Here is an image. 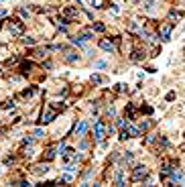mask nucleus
<instances>
[{"instance_id":"1","label":"nucleus","mask_w":185,"mask_h":187,"mask_svg":"<svg viewBox=\"0 0 185 187\" xmlns=\"http://www.w3.org/2000/svg\"><path fill=\"white\" fill-rule=\"evenodd\" d=\"M59 110H63V104H49L47 108L43 110V114H41V120H39V122L41 124H49L55 116H57Z\"/></svg>"},{"instance_id":"2","label":"nucleus","mask_w":185,"mask_h":187,"mask_svg":"<svg viewBox=\"0 0 185 187\" xmlns=\"http://www.w3.org/2000/svg\"><path fill=\"white\" fill-rule=\"evenodd\" d=\"M106 132H108L106 122H104V120H98V122L94 124V138H96V143H104Z\"/></svg>"},{"instance_id":"3","label":"nucleus","mask_w":185,"mask_h":187,"mask_svg":"<svg viewBox=\"0 0 185 187\" xmlns=\"http://www.w3.org/2000/svg\"><path fill=\"white\" fill-rule=\"evenodd\" d=\"M146 175H149V169H146L145 165H138V167H134L130 179H132L134 183H138V181H142V179H146Z\"/></svg>"},{"instance_id":"4","label":"nucleus","mask_w":185,"mask_h":187,"mask_svg":"<svg viewBox=\"0 0 185 187\" xmlns=\"http://www.w3.org/2000/svg\"><path fill=\"white\" fill-rule=\"evenodd\" d=\"M171 31H173V23H163V25L159 27V35H161L163 43H167V41L171 39Z\"/></svg>"},{"instance_id":"5","label":"nucleus","mask_w":185,"mask_h":187,"mask_svg":"<svg viewBox=\"0 0 185 187\" xmlns=\"http://www.w3.org/2000/svg\"><path fill=\"white\" fill-rule=\"evenodd\" d=\"M169 183H177V185H185V173L179 169H173L169 175Z\"/></svg>"},{"instance_id":"6","label":"nucleus","mask_w":185,"mask_h":187,"mask_svg":"<svg viewBox=\"0 0 185 187\" xmlns=\"http://www.w3.org/2000/svg\"><path fill=\"white\" fill-rule=\"evenodd\" d=\"M8 31L12 35H23V31H24V25L20 23L19 19H12V20H8Z\"/></svg>"},{"instance_id":"7","label":"nucleus","mask_w":185,"mask_h":187,"mask_svg":"<svg viewBox=\"0 0 185 187\" xmlns=\"http://www.w3.org/2000/svg\"><path fill=\"white\" fill-rule=\"evenodd\" d=\"M88 128H90V124L86 122V120H79V122L75 124V136H83V134L88 132Z\"/></svg>"},{"instance_id":"8","label":"nucleus","mask_w":185,"mask_h":187,"mask_svg":"<svg viewBox=\"0 0 185 187\" xmlns=\"http://www.w3.org/2000/svg\"><path fill=\"white\" fill-rule=\"evenodd\" d=\"M63 16H65V19H69V20H78V19H79V10L69 6V8L63 10Z\"/></svg>"},{"instance_id":"9","label":"nucleus","mask_w":185,"mask_h":187,"mask_svg":"<svg viewBox=\"0 0 185 187\" xmlns=\"http://www.w3.org/2000/svg\"><path fill=\"white\" fill-rule=\"evenodd\" d=\"M79 155L75 153V151H71V148H65V153H63V161L65 163H71V161H78Z\"/></svg>"},{"instance_id":"10","label":"nucleus","mask_w":185,"mask_h":187,"mask_svg":"<svg viewBox=\"0 0 185 187\" xmlns=\"http://www.w3.org/2000/svg\"><path fill=\"white\" fill-rule=\"evenodd\" d=\"M33 173L35 175H45V173H49V161L41 163V165H37V167H33Z\"/></svg>"},{"instance_id":"11","label":"nucleus","mask_w":185,"mask_h":187,"mask_svg":"<svg viewBox=\"0 0 185 187\" xmlns=\"http://www.w3.org/2000/svg\"><path fill=\"white\" fill-rule=\"evenodd\" d=\"M65 61H67V63H78V61H79V55L75 53V51L67 49V51H65Z\"/></svg>"},{"instance_id":"12","label":"nucleus","mask_w":185,"mask_h":187,"mask_svg":"<svg viewBox=\"0 0 185 187\" xmlns=\"http://www.w3.org/2000/svg\"><path fill=\"white\" fill-rule=\"evenodd\" d=\"M100 47H102L104 51H110V53H112V51H116V47H114V41H108V39H102V41H100Z\"/></svg>"},{"instance_id":"13","label":"nucleus","mask_w":185,"mask_h":187,"mask_svg":"<svg viewBox=\"0 0 185 187\" xmlns=\"http://www.w3.org/2000/svg\"><path fill=\"white\" fill-rule=\"evenodd\" d=\"M145 57H146V53H145V51H132V57H130V59L132 61H142V59H145Z\"/></svg>"},{"instance_id":"14","label":"nucleus","mask_w":185,"mask_h":187,"mask_svg":"<svg viewBox=\"0 0 185 187\" xmlns=\"http://www.w3.org/2000/svg\"><path fill=\"white\" fill-rule=\"evenodd\" d=\"M126 130H128V134H130V138H137V136H141V128H137V126H126Z\"/></svg>"},{"instance_id":"15","label":"nucleus","mask_w":185,"mask_h":187,"mask_svg":"<svg viewBox=\"0 0 185 187\" xmlns=\"http://www.w3.org/2000/svg\"><path fill=\"white\" fill-rule=\"evenodd\" d=\"M31 69H33V63H31V61H29V63L24 61V63L20 65V71H23V75H29V73H31Z\"/></svg>"},{"instance_id":"16","label":"nucleus","mask_w":185,"mask_h":187,"mask_svg":"<svg viewBox=\"0 0 185 187\" xmlns=\"http://www.w3.org/2000/svg\"><path fill=\"white\" fill-rule=\"evenodd\" d=\"M126 114H128V120H132V118H134V114H137V108H134L132 104H128V106H126Z\"/></svg>"},{"instance_id":"17","label":"nucleus","mask_w":185,"mask_h":187,"mask_svg":"<svg viewBox=\"0 0 185 187\" xmlns=\"http://www.w3.org/2000/svg\"><path fill=\"white\" fill-rule=\"evenodd\" d=\"M55 148H57V147H51L47 151V155H45V159H47V161H53V159H55V155H57V153H55Z\"/></svg>"},{"instance_id":"18","label":"nucleus","mask_w":185,"mask_h":187,"mask_svg":"<svg viewBox=\"0 0 185 187\" xmlns=\"http://www.w3.org/2000/svg\"><path fill=\"white\" fill-rule=\"evenodd\" d=\"M35 92H37V89H35V88H29V89H24V92L20 94V98H31V96H33Z\"/></svg>"},{"instance_id":"19","label":"nucleus","mask_w":185,"mask_h":187,"mask_svg":"<svg viewBox=\"0 0 185 187\" xmlns=\"http://www.w3.org/2000/svg\"><path fill=\"white\" fill-rule=\"evenodd\" d=\"M92 81L96 85H100V84H104V77H102V75H92Z\"/></svg>"},{"instance_id":"20","label":"nucleus","mask_w":185,"mask_h":187,"mask_svg":"<svg viewBox=\"0 0 185 187\" xmlns=\"http://www.w3.org/2000/svg\"><path fill=\"white\" fill-rule=\"evenodd\" d=\"M141 132H146V130H149V128H151V122H149V120H146V122H141Z\"/></svg>"},{"instance_id":"21","label":"nucleus","mask_w":185,"mask_h":187,"mask_svg":"<svg viewBox=\"0 0 185 187\" xmlns=\"http://www.w3.org/2000/svg\"><path fill=\"white\" fill-rule=\"evenodd\" d=\"M33 136H35V138H41V136H45V130H43V128H37V130L33 132Z\"/></svg>"},{"instance_id":"22","label":"nucleus","mask_w":185,"mask_h":187,"mask_svg":"<svg viewBox=\"0 0 185 187\" xmlns=\"http://www.w3.org/2000/svg\"><path fill=\"white\" fill-rule=\"evenodd\" d=\"M92 29H94V31H98V33H102V31H104V29H106V27H104V25H102V23H96V25H94V27H92Z\"/></svg>"},{"instance_id":"23","label":"nucleus","mask_w":185,"mask_h":187,"mask_svg":"<svg viewBox=\"0 0 185 187\" xmlns=\"http://www.w3.org/2000/svg\"><path fill=\"white\" fill-rule=\"evenodd\" d=\"M35 143V136H27V138H23V144L27 147V144H33Z\"/></svg>"},{"instance_id":"24","label":"nucleus","mask_w":185,"mask_h":187,"mask_svg":"<svg viewBox=\"0 0 185 187\" xmlns=\"http://www.w3.org/2000/svg\"><path fill=\"white\" fill-rule=\"evenodd\" d=\"M0 108H6V110H10V108H15V102H4V104H0Z\"/></svg>"},{"instance_id":"25","label":"nucleus","mask_w":185,"mask_h":187,"mask_svg":"<svg viewBox=\"0 0 185 187\" xmlns=\"http://www.w3.org/2000/svg\"><path fill=\"white\" fill-rule=\"evenodd\" d=\"M141 112H145V114H153V108H151V106H141Z\"/></svg>"},{"instance_id":"26","label":"nucleus","mask_w":185,"mask_h":187,"mask_svg":"<svg viewBox=\"0 0 185 187\" xmlns=\"http://www.w3.org/2000/svg\"><path fill=\"white\" fill-rule=\"evenodd\" d=\"M142 4H145L146 10H151V8H153V0H142Z\"/></svg>"},{"instance_id":"27","label":"nucleus","mask_w":185,"mask_h":187,"mask_svg":"<svg viewBox=\"0 0 185 187\" xmlns=\"http://www.w3.org/2000/svg\"><path fill=\"white\" fill-rule=\"evenodd\" d=\"M155 138H157L155 134H149V136H146V140H145V143H146V144H153V143H155Z\"/></svg>"},{"instance_id":"28","label":"nucleus","mask_w":185,"mask_h":187,"mask_svg":"<svg viewBox=\"0 0 185 187\" xmlns=\"http://www.w3.org/2000/svg\"><path fill=\"white\" fill-rule=\"evenodd\" d=\"M126 138H130V134H128V130H122L120 132V140H126Z\"/></svg>"},{"instance_id":"29","label":"nucleus","mask_w":185,"mask_h":187,"mask_svg":"<svg viewBox=\"0 0 185 187\" xmlns=\"http://www.w3.org/2000/svg\"><path fill=\"white\" fill-rule=\"evenodd\" d=\"M94 65H96L98 69H104V67H106V61H96V63H94Z\"/></svg>"},{"instance_id":"30","label":"nucleus","mask_w":185,"mask_h":187,"mask_svg":"<svg viewBox=\"0 0 185 187\" xmlns=\"http://www.w3.org/2000/svg\"><path fill=\"white\" fill-rule=\"evenodd\" d=\"M122 159H124V163H130V161H132V153H126Z\"/></svg>"},{"instance_id":"31","label":"nucleus","mask_w":185,"mask_h":187,"mask_svg":"<svg viewBox=\"0 0 185 187\" xmlns=\"http://www.w3.org/2000/svg\"><path fill=\"white\" fill-rule=\"evenodd\" d=\"M118 126H120V128H124V126H128V120H118Z\"/></svg>"},{"instance_id":"32","label":"nucleus","mask_w":185,"mask_h":187,"mask_svg":"<svg viewBox=\"0 0 185 187\" xmlns=\"http://www.w3.org/2000/svg\"><path fill=\"white\" fill-rule=\"evenodd\" d=\"M24 43H27V45H35V39H31V37H27V39H24Z\"/></svg>"},{"instance_id":"33","label":"nucleus","mask_w":185,"mask_h":187,"mask_svg":"<svg viewBox=\"0 0 185 187\" xmlns=\"http://www.w3.org/2000/svg\"><path fill=\"white\" fill-rule=\"evenodd\" d=\"M6 15V12H4V8H0V16H4Z\"/></svg>"},{"instance_id":"34","label":"nucleus","mask_w":185,"mask_h":187,"mask_svg":"<svg viewBox=\"0 0 185 187\" xmlns=\"http://www.w3.org/2000/svg\"><path fill=\"white\" fill-rule=\"evenodd\" d=\"M0 134H2V128H0Z\"/></svg>"},{"instance_id":"35","label":"nucleus","mask_w":185,"mask_h":187,"mask_svg":"<svg viewBox=\"0 0 185 187\" xmlns=\"http://www.w3.org/2000/svg\"><path fill=\"white\" fill-rule=\"evenodd\" d=\"M0 2H4V0H0Z\"/></svg>"}]
</instances>
